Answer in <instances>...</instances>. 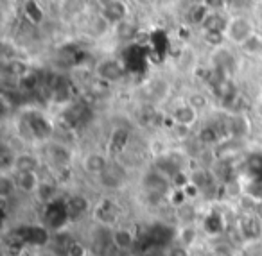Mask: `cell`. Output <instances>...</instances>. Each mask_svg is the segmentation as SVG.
Segmentation results:
<instances>
[{
	"label": "cell",
	"instance_id": "obj_1",
	"mask_svg": "<svg viewBox=\"0 0 262 256\" xmlns=\"http://www.w3.org/2000/svg\"><path fill=\"white\" fill-rule=\"evenodd\" d=\"M226 34H228L230 40L235 41V43H241V45H244L251 36H255L253 26L250 24V20L243 18V16H237V18L230 20Z\"/></svg>",
	"mask_w": 262,
	"mask_h": 256
},
{
	"label": "cell",
	"instance_id": "obj_2",
	"mask_svg": "<svg viewBox=\"0 0 262 256\" xmlns=\"http://www.w3.org/2000/svg\"><path fill=\"white\" fill-rule=\"evenodd\" d=\"M126 15H127V9H126V4H124V2H106V4H102L101 16L108 24L119 26L120 22L126 20Z\"/></svg>",
	"mask_w": 262,
	"mask_h": 256
},
{
	"label": "cell",
	"instance_id": "obj_3",
	"mask_svg": "<svg viewBox=\"0 0 262 256\" xmlns=\"http://www.w3.org/2000/svg\"><path fill=\"white\" fill-rule=\"evenodd\" d=\"M83 169L90 174L101 176L102 172H106V170L110 169L108 159H106V156L101 154V152H90V154L83 159Z\"/></svg>",
	"mask_w": 262,
	"mask_h": 256
},
{
	"label": "cell",
	"instance_id": "obj_4",
	"mask_svg": "<svg viewBox=\"0 0 262 256\" xmlns=\"http://www.w3.org/2000/svg\"><path fill=\"white\" fill-rule=\"evenodd\" d=\"M99 76L104 81L117 83V81H120L124 77V68L115 59H106V61H102L101 66H99Z\"/></svg>",
	"mask_w": 262,
	"mask_h": 256
},
{
	"label": "cell",
	"instance_id": "obj_5",
	"mask_svg": "<svg viewBox=\"0 0 262 256\" xmlns=\"http://www.w3.org/2000/svg\"><path fill=\"white\" fill-rule=\"evenodd\" d=\"M172 120L176 122V126L189 127L198 120V111L194 108H190V106L185 102V104L178 106V108L174 109V113H172Z\"/></svg>",
	"mask_w": 262,
	"mask_h": 256
},
{
	"label": "cell",
	"instance_id": "obj_6",
	"mask_svg": "<svg viewBox=\"0 0 262 256\" xmlns=\"http://www.w3.org/2000/svg\"><path fill=\"white\" fill-rule=\"evenodd\" d=\"M29 131L40 140H45L52 134V126L47 119H43L41 115H33V119L29 120Z\"/></svg>",
	"mask_w": 262,
	"mask_h": 256
},
{
	"label": "cell",
	"instance_id": "obj_7",
	"mask_svg": "<svg viewBox=\"0 0 262 256\" xmlns=\"http://www.w3.org/2000/svg\"><path fill=\"white\" fill-rule=\"evenodd\" d=\"M15 183H16V187L22 192H26V194L36 192L38 187H40V179H38L36 172H16Z\"/></svg>",
	"mask_w": 262,
	"mask_h": 256
},
{
	"label": "cell",
	"instance_id": "obj_8",
	"mask_svg": "<svg viewBox=\"0 0 262 256\" xmlns=\"http://www.w3.org/2000/svg\"><path fill=\"white\" fill-rule=\"evenodd\" d=\"M228 24L225 20V16L221 15V13H215V11H210V15L207 16V20L203 22V29L205 33H226V29H228Z\"/></svg>",
	"mask_w": 262,
	"mask_h": 256
},
{
	"label": "cell",
	"instance_id": "obj_9",
	"mask_svg": "<svg viewBox=\"0 0 262 256\" xmlns=\"http://www.w3.org/2000/svg\"><path fill=\"white\" fill-rule=\"evenodd\" d=\"M13 167L16 172H34L38 169V159L29 152H20L13 158Z\"/></svg>",
	"mask_w": 262,
	"mask_h": 256
},
{
	"label": "cell",
	"instance_id": "obj_10",
	"mask_svg": "<svg viewBox=\"0 0 262 256\" xmlns=\"http://www.w3.org/2000/svg\"><path fill=\"white\" fill-rule=\"evenodd\" d=\"M67 212H69L70 219H79L88 212V199L83 195H72L67 201Z\"/></svg>",
	"mask_w": 262,
	"mask_h": 256
},
{
	"label": "cell",
	"instance_id": "obj_11",
	"mask_svg": "<svg viewBox=\"0 0 262 256\" xmlns=\"http://www.w3.org/2000/svg\"><path fill=\"white\" fill-rule=\"evenodd\" d=\"M241 231H243V237H246L248 240H257L262 233V222L257 217H244Z\"/></svg>",
	"mask_w": 262,
	"mask_h": 256
},
{
	"label": "cell",
	"instance_id": "obj_12",
	"mask_svg": "<svg viewBox=\"0 0 262 256\" xmlns=\"http://www.w3.org/2000/svg\"><path fill=\"white\" fill-rule=\"evenodd\" d=\"M146 188L149 192H153V194L162 195V194H165V192H167L169 183H167V179H165L164 174L151 172V174H147V177H146Z\"/></svg>",
	"mask_w": 262,
	"mask_h": 256
},
{
	"label": "cell",
	"instance_id": "obj_13",
	"mask_svg": "<svg viewBox=\"0 0 262 256\" xmlns=\"http://www.w3.org/2000/svg\"><path fill=\"white\" fill-rule=\"evenodd\" d=\"M196 65H198V56H196V52H194V49H190V47L183 49L178 54V58H176V66H178L182 72L194 70Z\"/></svg>",
	"mask_w": 262,
	"mask_h": 256
},
{
	"label": "cell",
	"instance_id": "obj_14",
	"mask_svg": "<svg viewBox=\"0 0 262 256\" xmlns=\"http://www.w3.org/2000/svg\"><path fill=\"white\" fill-rule=\"evenodd\" d=\"M112 242L119 251H127V249H131L133 244H135V237H133V233L129 229H122L120 227V229H117L113 233Z\"/></svg>",
	"mask_w": 262,
	"mask_h": 256
},
{
	"label": "cell",
	"instance_id": "obj_15",
	"mask_svg": "<svg viewBox=\"0 0 262 256\" xmlns=\"http://www.w3.org/2000/svg\"><path fill=\"white\" fill-rule=\"evenodd\" d=\"M228 129L233 138H244L248 133H250V122H248V119L243 115V113H239V115H235L232 119Z\"/></svg>",
	"mask_w": 262,
	"mask_h": 256
},
{
	"label": "cell",
	"instance_id": "obj_16",
	"mask_svg": "<svg viewBox=\"0 0 262 256\" xmlns=\"http://www.w3.org/2000/svg\"><path fill=\"white\" fill-rule=\"evenodd\" d=\"M203 229L207 231L208 235L215 237V235H221L225 231V220H223L221 213H210V215L205 219L203 222Z\"/></svg>",
	"mask_w": 262,
	"mask_h": 256
},
{
	"label": "cell",
	"instance_id": "obj_17",
	"mask_svg": "<svg viewBox=\"0 0 262 256\" xmlns=\"http://www.w3.org/2000/svg\"><path fill=\"white\" fill-rule=\"evenodd\" d=\"M27 235L24 238H26L29 244L33 245H45L49 242V233L45 227L41 226H33V227H27Z\"/></svg>",
	"mask_w": 262,
	"mask_h": 256
},
{
	"label": "cell",
	"instance_id": "obj_18",
	"mask_svg": "<svg viewBox=\"0 0 262 256\" xmlns=\"http://www.w3.org/2000/svg\"><path fill=\"white\" fill-rule=\"evenodd\" d=\"M99 183L104 188H108V190H115V188L122 187V176H119L115 170L108 169L106 172H102L101 176H99Z\"/></svg>",
	"mask_w": 262,
	"mask_h": 256
},
{
	"label": "cell",
	"instance_id": "obj_19",
	"mask_svg": "<svg viewBox=\"0 0 262 256\" xmlns=\"http://www.w3.org/2000/svg\"><path fill=\"white\" fill-rule=\"evenodd\" d=\"M95 215H97V219L101 220V222L110 224V222H113V220L117 219V206H113L112 202L104 201L102 204L97 206V212H95Z\"/></svg>",
	"mask_w": 262,
	"mask_h": 256
},
{
	"label": "cell",
	"instance_id": "obj_20",
	"mask_svg": "<svg viewBox=\"0 0 262 256\" xmlns=\"http://www.w3.org/2000/svg\"><path fill=\"white\" fill-rule=\"evenodd\" d=\"M49 156H51V159L58 167H63V165H67V163L70 161L69 151H67L63 145H54V147H51V149H49Z\"/></svg>",
	"mask_w": 262,
	"mask_h": 256
},
{
	"label": "cell",
	"instance_id": "obj_21",
	"mask_svg": "<svg viewBox=\"0 0 262 256\" xmlns=\"http://www.w3.org/2000/svg\"><path fill=\"white\" fill-rule=\"evenodd\" d=\"M115 34L119 40H131V38H135L137 27L131 22H127V20H124L119 26H115Z\"/></svg>",
	"mask_w": 262,
	"mask_h": 256
},
{
	"label": "cell",
	"instance_id": "obj_22",
	"mask_svg": "<svg viewBox=\"0 0 262 256\" xmlns=\"http://www.w3.org/2000/svg\"><path fill=\"white\" fill-rule=\"evenodd\" d=\"M190 183L196 184L200 190H205L207 187H210V176L205 169H198L190 174Z\"/></svg>",
	"mask_w": 262,
	"mask_h": 256
},
{
	"label": "cell",
	"instance_id": "obj_23",
	"mask_svg": "<svg viewBox=\"0 0 262 256\" xmlns=\"http://www.w3.org/2000/svg\"><path fill=\"white\" fill-rule=\"evenodd\" d=\"M176 217H178L183 224L190 226V224L194 222V219H196V208H194L192 204L180 206V208H176Z\"/></svg>",
	"mask_w": 262,
	"mask_h": 256
},
{
	"label": "cell",
	"instance_id": "obj_24",
	"mask_svg": "<svg viewBox=\"0 0 262 256\" xmlns=\"http://www.w3.org/2000/svg\"><path fill=\"white\" fill-rule=\"evenodd\" d=\"M210 15V9L207 8V4H198L194 9H190V22L196 26H203V22L207 20V16Z\"/></svg>",
	"mask_w": 262,
	"mask_h": 256
},
{
	"label": "cell",
	"instance_id": "obj_25",
	"mask_svg": "<svg viewBox=\"0 0 262 256\" xmlns=\"http://www.w3.org/2000/svg\"><path fill=\"white\" fill-rule=\"evenodd\" d=\"M219 140V133L214 126H205L203 129L200 131V142L205 145H214L217 144Z\"/></svg>",
	"mask_w": 262,
	"mask_h": 256
},
{
	"label": "cell",
	"instance_id": "obj_26",
	"mask_svg": "<svg viewBox=\"0 0 262 256\" xmlns=\"http://www.w3.org/2000/svg\"><path fill=\"white\" fill-rule=\"evenodd\" d=\"M24 8H26V15L31 24H40L43 20V9H40L36 2H27Z\"/></svg>",
	"mask_w": 262,
	"mask_h": 256
},
{
	"label": "cell",
	"instance_id": "obj_27",
	"mask_svg": "<svg viewBox=\"0 0 262 256\" xmlns=\"http://www.w3.org/2000/svg\"><path fill=\"white\" fill-rule=\"evenodd\" d=\"M38 76L36 74H33V72H27L24 77H20L18 79V84H20V88L22 90H26V91H34L36 90V86H38Z\"/></svg>",
	"mask_w": 262,
	"mask_h": 256
},
{
	"label": "cell",
	"instance_id": "obj_28",
	"mask_svg": "<svg viewBox=\"0 0 262 256\" xmlns=\"http://www.w3.org/2000/svg\"><path fill=\"white\" fill-rule=\"evenodd\" d=\"M187 104L198 111V109H205V108H207L208 101H207V97H205L203 94H200V91H194V94H190L189 99H187Z\"/></svg>",
	"mask_w": 262,
	"mask_h": 256
},
{
	"label": "cell",
	"instance_id": "obj_29",
	"mask_svg": "<svg viewBox=\"0 0 262 256\" xmlns=\"http://www.w3.org/2000/svg\"><path fill=\"white\" fill-rule=\"evenodd\" d=\"M196 237H198V231L194 226H185L182 229V233H180V240H182V245H185V247L192 245L196 242Z\"/></svg>",
	"mask_w": 262,
	"mask_h": 256
},
{
	"label": "cell",
	"instance_id": "obj_30",
	"mask_svg": "<svg viewBox=\"0 0 262 256\" xmlns=\"http://www.w3.org/2000/svg\"><path fill=\"white\" fill-rule=\"evenodd\" d=\"M38 194H40L41 201L51 202L56 195V187L54 184H49V183H40V187H38Z\"/></svg>",
	"mask_w": 262,
	"mask_h": 256
},
{
	"label": "cell",
	"instance_id": "obj_31",
	"mask_svg": "<svg viewBox=\"0 0 262 256\" xmlns=\"http://www.w3.org/2000/svg\"><path fill=\"white\" fill-rule=\"evenodd\" d=\"M108 26H110V24L106 22L101 15L90 22V29H92V33H94V36H102V34L106 33V29H108Z\"/></svg>",
	"mask_w": 262,
	"mask_h": 256
},
{
	"label": "cell",
	"instance_id": "obj_32",
	"mask_svg": "<svg viewBox=\"0 0 262 256\" xmlns=\"http://www.w3.org/2000/svg\"><path fill=\"white\" fill-rule=\"evenodd\" d=\"M203 40H205V43L212 45V47H221L226 40V34L225 33H205Z\"/></svg>",
	"mask_w": 262,
	"mask_h": 256
},
{
	"label": "cell",
	"instance_id": "obj_33",
	"mask_svg": "<svg viewBox=\"0 0 262 256\" xmlns=\"http://www.w3.org/2000/svg\"><path fill=\"white\" fill-rule=\"evenodd\" d=\"M171 179H172V184H174V188H178V190H183V188H185L187 184L190 183V176H187L183 170L176 172L174 176L171 177Z\"/></svg>",
	"mask_w": 262,
	"mask_h": 256
},
{
	"label": "cell",
	"instance_id": "obj_34",
	"mask_svg": "<svg viewBox=\"0 0 262 256\" xmlns=\"http://www.w3.org/2000/svg\"><path fill=\"white\" fill-rule=\"evenodd\" d=\"M171 202L176 206V208H180V206L187 204V195L183 190H178V188H174L172 190V195H171Z\"/></svg>",
	"mask_w": 262,
	"mask_h": 256
},
{
	"label": "cell",
	"instance_id": "obj_35",
	"mask_svg": "<svg viewBox=\"0 0 262 256\" xmlns=\"http://www.w3.org/2000/svg\"><path fill=\"white\" fill-rule=\"evenodd\" d=\"M260 45H262V41H260V38H257V36H251L250 40L246 41V43L243 45V49H246L250 54H257L258 52V49H260Z\"/></svg>",
	"mask_w": 262,
	"mask_h": 256
},
{
	"label": "cell",
	"instance_id": "obj_36",
	"mask_svg": "<svg viewBox=\"0 0 262 256\" xmlns=\"http://www.w3.org/2000/svg\"><path fill=\"white\" fill-rule=\"evenodd\" d=\"M165 256H189V249L185 245L178 244V245H171L165 252Z\"/></svg>",
	"mask_w": 262,
	"mask_h": 256
},
{
	"label": "cell",
	"instance_id": "obj_37",
	"mask_svg": "<svg viewBox=\"0 0 262 256\" xmlns=\"http://www.w3.org/2000/svg\"><path fill=\"white\" fill-rule=\"evenodd\" d=\"M67 252H69V256H84L86 254V251H84V247L79 244V242H74V244L67 249Z\"/></svg>",
	"mask_w": 262,
	"mask_h": 256
},
{
	"label": "cell",
	"instance_id": "obj_38",
	"mask_svg": "<svg viewBox=\"0 0 262 256\" xmlns=\"http://www.w3.org/2000/svg\"><path fill=\"white\" fill-rule=\"evenodd\" d=\"M15 181L8 179V177H2V181H0V194H2V197H8L9 195V188L15 187Z\"/></svg>",
	"mask_w": 262,
	"mask_h": 256
},
{
	"label": "cell",
	"instance_id": "obj_39",
	"mask_svg": "<svg viewBox=\"0 0 262 256\" xmlns=\"http://www.w3.org/2000/svg\"><path fill=\"white\" fill-rule=\"evenodd\" d=\"M183 192H185V195H187V199H196L198 195L201 194V190L196 187V184H192V183H189L185 188H183Z\"/></svg>",
	"mask_w": 262,
	"mask_h": 256
},
{
	"label": "cell",
	"instance_id": "obj_40",
	"mask_svg": "<svg viewBox=\"0 0 262 256\" xmlns=\"http://www.w3.org/2000/svg\"><path fill=\"white\" fill-rule=\"evenodd\" d=\"M164 151H165V145L162 144V142H158V144L155 142V144H153V152H155V154H164Z\"/></svg>",
	"mask_w": 262,
	"mask_h": 256
},
{
	"label": "cell",
	"instance_id": "obj_41",
	"mask_svg": "<svg viewBox=\"0 0 262 256\" xmlns=\"http://www.w3.org/2000/svg\"><path fill=\"white\" fill-rule=\"evenodd\" d=\"M214 256H233V254H226V252H214Z\"/></svg>",
	"mask_w": 262,
	"mask_h": 256
}]
</instances>
